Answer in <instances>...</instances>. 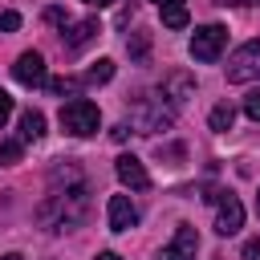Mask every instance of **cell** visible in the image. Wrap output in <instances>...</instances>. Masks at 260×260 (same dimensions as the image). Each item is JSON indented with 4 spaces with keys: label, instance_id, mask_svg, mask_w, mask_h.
<instances>
[{
    "label": "cell",
    "instance_id": "cell-18",
    "mask_svg": "<svg viewBox=\"0 0 260 260\" xmlns=\"http://www.w3.org/2000/svg\"><path fill=\"white\" fill-rule=\"evenodd\" d=\"M126 49L142 61V57H146V49H150V32H134V41H126Z\"/></svg>",
    "mask_w": 260,
    "mask_h": 260
},
{
    "label": "cell",
    "instance_id": "cell-7",
    "mask_svg": "<svg viewBox=\"0 0 260 260\" xmlns=\"http://www.w3.org/2000/svg\"><path fill=\"white\" fill-rule=\"evenodd\" d=\"M114 175H118L122 187H130V191H146V187H150V175H146V167H142L134 154H118V158H114Z\"/></svg>",
    "mask_w": 260,
    "mask_h": 260
},
{
    "label": "cell",
    "instance_id": "cell-24",
    "mask_svg": "<svg viewBox=\"0 0 260 260\" xmlns=\"http://www.w3.org/2000/svg\"><path fill=\"white\" fill-rule=\"evenodd\" d=\"M126 134H130L126 126H114V130H110V138H114V142H126Z\"/></svg>",
    "mask_w": 260,
    "mask_h": 260
},
{
    "label": "cell",
    "instance_id": "cell-17",
    "mask_svg": "<svg viewBox=\"0 0 260 260\" xmlns=\"http://www.w3.org/2000/svg\"><path fill=\"white\" fill-rule=\"evenodd\" d=\"M167 85H171V89H175V98H171V102H175V106H179V102H187V98H191V81H187V77H183V73H175V77H171V81H167Z\"/></svg>",
    "mask_w": 260,
    "mask_h": 260
},
{
    "label": "cell",
    "instance_id": "cell-19",
    "mask_svg": "<svg viewBox=\"0 0 260 260\" xmlns=\"http://www.w3.org/2000/svg\"><path fill=\"white\" fill-rule=\"evenodd\" d=\"M244 114H248V118H252V122H260V89H256V93H248V98H244Z\"/></svg>",
    "mask_w": 260,
    "mask_h": 260
},
{
    "label": "cell",
    "instance_id": "cell-2",
    "mask_svg": "<svg viewBox=\"0 0 260 260\" xmlns=\"http://www.w3.org/2000/svg\"><path fill=\"white\" fill-rule=\"evenodd\" d=\"M98 126H102V114H98V106L89 98H73V102L61 106V130L65 134L89 138V134H98Z\"/></svg>",
    "mask_w": 260,
    "mask_h": 260
},
{
    "label": "cell",
    "instance_id": "cell-5",
    "mask_svg": "<svg viewBox=\"0 0 260 260\" xmlns=\"http://www.w3.org/2000/svg\"><path fill=\"white\" fill-rule=\"evenodd\" d=\"M219 211H215V232L219 236H236L240 228H244V203L236 199V195H207Z\"/></svg>",
    "mask_w": 260,
    "mask_h": 260
},
{
    "label": "cell",
    "instance_id": "cell-11",
    "mask_svg": "<svg viewBox=\"0 0 260 260\" xmlns=\"http://www.w3.org/2000/svg\"><path fill=\"white\" fill-rule=\"evenodd\" d=\"M45 134V114L41 110H24L20 114V142H37Z\"/></svg>",
    "mask_w": 260,
    "mask_h": 260
},
{
    "label": "cell",
    "instance_id": "cell-6",
    "mask_svg": "<svg viewBox=\"0 0 260 260\" xmlns=\"http://www.w3.org/2000/svg\"><path fill=\"white\" fill-rule=\"evenodd\" d=\"M195 252H199V236H195V228H191V223H179L175 236H171V244L158 252V260H195Z\"/></svg>",
    "mask_w": 260,
    "mask_h": 260
},
{
    "label": "cell",
    "instance_id": "cell-4",
    "mask_svg": "<svg viewBox=\"0 0 260 260\" xmlns=\"http://www.w3.org/2000/svg\"><path fill=\"white\" fill-rule=\"evenodd\" d=\"M252 77H260V37L248 41V45H240V49L228 57V81L244 85V81H252Z\"/></svg>",
    "mask_w": 260,
    "mask_h": 260
},
{
    "label": "cell",
    "instance_id": "cell-27",
    "mask_svg": "<svg viewBox=\"0 0 260 260\" xmlns=\"http://www.w3.org/2000/svg\"><path fill=\"white\" fill-rule=\"evenodd\" d=\"M93 260H122V256H118V252H98Z\"/></svg>",
    "mask_w": 260,
    "mask_h": 260
},
{
    "label": "cell",
    "instance_id": "cell-20",
    "mask_svg": "<svg viewBox=\"0 0 260 260\" xmlns=\"http://www.w3.org/2000/svg\"><path fill=\"white\" fill-rule=\"evenodd\" d=\"M20 28V16L16 12H0V32H16Z\"/></svg>",
    "mask_w": 260,
    "mask_h": 260
},
{
    "label": "cell",
    "instance_id": "cell-14",
    "mask_svg": "<svg viewBox=\"0 0 260 260\" xmlns=\"http://www.w3.org/2000/svg\"><path fill=\"white\" fill-rule=\"evenodd\" d=\"M232 122H236V110L228 106V102H219L211 114H207V126L215 130V134H223V130H232Z\"/></svg>",
    "mask_w": 260,
    "mask_h": 260
},
{
    "label": "cell",
    "instance_id": "cell-10",
    "mask_svg": "<svg viewBox=\"0 0 260 260\" xmlns=\"http://www.w3.org/2000/svg\"><path fill=\"white\" fill-rule=\"evenodd\" d=\"M98 32H102V28H98V20H93V16H85V20H77V24L69 28V37H65V49H69V53H77V49H85V45H89Z\"/></svg>",
    "mask_w": 260,
    "mask_h": 260
},
{
    "label": "cell",
    "instance_id": "cell-23",
    "mask_svg": "<svg viewBox=\"0 0 260 260\" xmlns=\"http://www.w3.org/2000/svg\"><path fill=\"white\" fill-rule=\"evenodd\" d=\"M45 16H49L53 24H65V12H61V8H45Z\"/></svg>",
    "mask_w": 260,
    "mask_h": 260
},
{
    "label": "cell",
    "instance_id": "cell-12",
    "mask_svg": "<svg viewBox=\"0 0 260 260\" xmlns=\"http://www.w3.org/2000/svg\"><path fill=\"white\" fill-rule=\"evenodd\" d=\"M158 8H162V24L167 28H187V4L183 0H158Z\"/></svg>",
    "mask_w": 260,
    "mask_h": 260
},
{
    "label": "cell",
    "instance_id": "cell-22",
    "mask_svg": "<svg viewBox=\"0 0 260 260\" xmlns=\"http://www.w3.org/2000/svg\"><path fill=\"white\" fill-rule=\"evenodd\" d=\"M244 260H260V240H248L244 244Z\"/></svg>",
    "mask_w": 260,
    "mask_h": 260
},
{
    "label": "cell",
    "instance_id": "cell-25",
    "mask_svg": "<svg viewBox=\"0 0 260 260\" xmlns=\"http://www.w3.org/2000/svg\"><path fill=\"white\" fill-rule=\"evenodd\" d=\"M215 4H232V8H244V4H260V0H215Z\"/></svg>",
    "mask_w": 260,
    "mask_h": 260
},
{
    "label": "cell",
    "instance_id": "cell-1",
    "mask_svg": "<svg viewBox=\"0 0 260 260\" xmlns=\"http://www.w3.org/2000/svg\"><path fill=\"white\" fill-rule=\"evenodd\" d=\"M41 223H49L53 232H69L89 215V195H85V179H65V187L53 183V195L41 203Z\"/></svg>",
    "mask_w": 260,
    "mask_h": 260
},
{
    "label": "cell",
    "instance_id": "cell-26",
    "mask_svg": "<svg viewBox=\"0 0 260 260\" xmlns=\"http://www.w3.org/2000/svg\"><path fill=\"white\" fill-rule=\"evenodd\" d=\"M81 4H89V8H110V4H118V0H81Z\"/></svg>",
    "mask_w": 260,
    "mask_h": 260
},
{
    "label": "cell",
    "instance_id": "cell-13",
    "mask_svg": "<svg viewBox=\"0 0 260 260\" xmlns=\"http://www.w3.org/2000/svg\"><path fill=\"white\" fill-rule=\"evenodd\" d=\"M110 77H114V61H110V57H98V61L85 69V77H81V81H85V85H106Z\"/></svg>",
    "mask_w": 260,
    "mask_h": 260
},
{
    "label": "cell",
    "instance_id": "cell-15",
    "mask_svg": "<svg viewBox=\"0 0 260 260\" xmlns=\"http://www.w3.org/2000/svg\"><path fill=\"white\" fill-rule=\"evenodd\" d=\"M45 85H49L53 93H77L85 81H81V77H53V81H45Z\"/></svg>",
    "mask_w": 260,
    "mask_h": 260
},
{
    "label": "cell",
    "instance_id": "cell-29",
    "mask_svg": "<svg viewBox=\"0 0 260 260\" xmlns=\"http://www.w3.org/2000/svg\"><path fill=\"white\" fill-rule=\"evenodd\" d=\"M256 207H260V195H256Z\"/></svg>",
    "mask_w": 260,
    "mask_h": 260
},
{
    "label": "cell",
    "instance_id": "cell-28",
    "mask_svg": "<svg viewBox=\"0 0 260 260\" xmlns=\"http://www.w3.org/2000/svg\"><path fill=\"white\" fill-rule=\"evenodd\" d=\"M0 260H24V256H20V252H8V256H0Z\"/></svg>",
    "mask_w": 260,
    "mask_h": 260
},
{
    "label": "cell",
    "instance_id": "cell-16",
    "mask_svg": "<svg viewBox=\"0 0 260 260\" xmlns=\"http://www.w3.org/2000/svg\"><path fill=\"white\" fill-rule=\"evenodd\" d=\"M20 150H24V142H20V138H16V142H0V167L20 162Z\"/></svg>",
    "mask_w": 260,
    "mask_h": 260
},
{
    "label": "cell",
    "instance_id": "cell-9",
    "mask_svg": "<svg viewBox=\"0 0 260 260\" xmlns=\"http://www.w3.org/2000/svg\"><path fill=\"white\" fill-rule=\"evenodd\" d=\"M12 77H16L20 85H45V81H49V77H45V57H41V53H20L16 65H12Z\"/></svg>",
    "mask_w": 260,
    "mask_h": 260
},
{
    "label": "cell",
    "instance_id": "cell-3",
    "mask_svg": "<svg viewBox=\"0 0 260 260\" xmlns=\"http://www.w3.org/2000/svg\"><path fill=\"white\" fill-rule=\"evenodd\" d=\"M223 45H228V28H223V24H203V28H195V37H191V57L203 61V65H211V61H219Z\"/></svg>",
    "mask_w": 260,
    "mask_h": 260
},
{
    "label": "cell",
    "instance_id": "cell-21",
    "mask_svg": "<svg viewBox=\"0 0 260 260\" xmlns=\"http://www.w3.org/2000/svg\"><path fill=\"white\" fill-rule=\"evenodd\" d=\"M8 118H12V98H8L4 89H0V126H4Z\"/></svg>",
    "mask_w": 260,
    "mask_h": 260
},
{
    "label": "cell",
    "instance_id": "cell-8",
    "mask_svg": "<svg viewBox=\"0 0 260 260\" xmlns=\"http://www.w3.org/2000/svg\"><path fill=\"white\" fill-rule=\"evenodd\" d=\"M106 219H110V232H130L138 223V207L130 203V195H110Z\"/></svg>",
    "mask_w": 260,
    "mask_h": 260
}]
</instances>
